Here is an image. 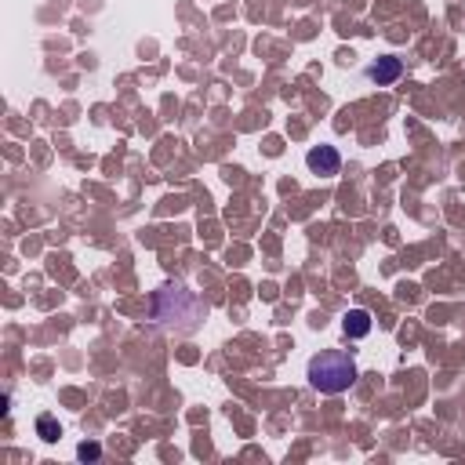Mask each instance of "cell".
Instances as JSON below:
<instances>
[{
  "label": "cell",
  "mask_w": 465,
  "mask_h": 465,
  "mask_svg": "<svg viewBox=\"0 0 465 465\" xmlns=\"http://www.w3.org/2000/svg\"><path fill=\"white\" fill-rule=\"evenodd\" d=\"M306 378H309V386L316 393L338 396V393H346L360 374H356L353 356H346V353H320V356H313V360H309Z\"/></svg>",
  "instance_id": "1"
},
{
  "label": "cell",
  "mask_w": 465,
  "mask_h": 465,
  "mask_svg": "<svg viewBox=\"0 0 465 465\" xmlns=\"http://www.w3.org/2000/svg\"><path fill=\"white\" fill-rule=\"evenodd\" d=\"M306 167L313 175H338V167H342V157H338L334 145H313V150L306 153Z\"/></svg>",
  "instance_id": "2"
},
{
  "label": "cell",
  "mask_w": 465,
  "mask_h": 465,
  "mask_svg": "<svg viewBox=\"0 0 465 465\" xmlns=\"http://www.w3.org/2000/svg\"><path fill=\"white\" fill-rule=\"evenodd\" d=\"M400 73H404V62H400L396 55H382L378 62L364 66V77H367L371 84H378V88H386V84H396Z\"/></svg>",
  "instance_id": "3"
},
{
  "label": "cell",
  "mask_w": 465,
  "mask_h": 465,
  "mask_svg": "<svg viewBox=\"0 0 465 465\" xmlns=\"http://www.w3.org/2000/svg\"><path fill=\"white\" fill-rule=\"evenodd\" d=\"M342 331H346V338H364V334H371V313L367 309H349L342 316Z\"/></svg>",
  "instance_id": "4"
},
{
  "label": "cell",
  "mask_w": 465,
  "mask_h": 465,
  "mask_svg": "<svg viewBox=\"0 0 465 465\" xmlns=\"http://www.w3.org/2000/svg\"><path fill=\"white\" fill-rule=\"evenodd\" d=\"M37 433L44 436V440H58L62 429H58V421H55L51 414H40V418H37Z\"/></svg>",
  "instance_id": "5"
},
{
  "label": "cell",
  "mask_w": 465,
  "mask_h": 465,
  "mask_svg": "<svg viewBox=\"0 0 465 465\" xmlns=\"http://www.w3.org/2000/svg\"><path fill=\"white\" fill-rule=\"evenodd\" d=\"M77 454H80L84 461H95V458L102 454V447H98V443H80V447H77Z\"/></svg>",
  "instance_id": "6"
}]
</instances>
